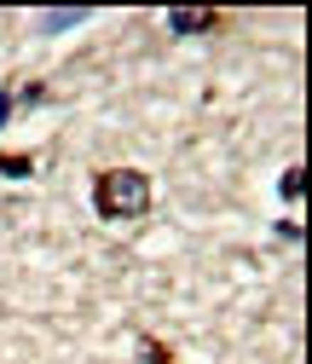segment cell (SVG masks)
I'll list each match as a JSON object with an SVG mask.
<instances>
[{"label": "cell", "mask_w": 312, "mask_h": 364, "mask_svg": "<svg viewBox=\"0 0 312 364\" xmlns=\"http://www.w3.org/2000/svg\"><path fill=\"white\" fill-rule=\"evenodd\" d=\"M93 208H99V220H139V214H151V179L139 168H104L93 179Z\"/></svg>", "instance_id": "cell-1"}, {"label": "cell", "mask_w": 312, "mask_h": 364, "mask_svg": "<svg viewBox=\"0 0 312 364\" xmlns=\"http://www.w3.org/2000/svg\"><path fill=\"white\" fill-rule=\"evenodd\" d=\"M168 29L173 35H220L226 18H220V12H168Z\"/></svg>", "instance_id": "cell-2"}, {"label": "cell", "mask_w": 312, "mask_h": 364, "mask_svg": "<svg viewBox=\"0 0 312 364\" xmlns=\"http://www.w3.org/2000/svg\"><path fill=\"white\" fill-rule=\"evenodd\" d=\"M35 173V156H0V179H29Z\"/></svg>", "instance_id": "cell-3"}, {"label": "cell", "mask_w": 312, "mask_h": 364, "mask_svg": "<svg viewBox=\"0 0 312 364\" xmlns=\"http://www.w3.org/2000/svg\"><path fill=\"white\" fill-rule=\"evenodd\" d=\"M12 99H18V110H35V105H47V87H41V81H23Z\"/></svg>", "instance_id": "cell-4"}, {"label": "cell", "mask_w": 312, "mask_h": 364, "mask_svg": "<svg viewBox=\"0 0 312 364\" xmlns=\"http://www.w3.org/2000/svg\"><path fill=\"white\" fill-rule=\"evenodd\" d=\"M145 358H151V364H180V358H173V347H168L162 336H145Z\"/></svg>", "instance_id": "cell-5"}, {"label": "cell", "mask_w": 312, "mask_h": 364, "mask_svg": "<svg viewBox=\"0 0 312 364\" xmlns=\"http://www.w3.org/2000/svg\"><path fill=\"white\" fill-rule=\"evenodd\" d=\"M278 191H284V197L295 203V197L306 191V173H301V168H289V173H284V186H278Z\"/></svg>", "instance_id": "cell-6"}, {"label": "cell", "mask_w": 312, "mask_h": 364, "mask_svg": "<svg viewBox=\"0 0 312 364\" xmlns=\"http://www.w3.org/2000/svg\"><path fill=\"white\" fill-rule=\"evenodd\" d=\"M81 18H87V12H53V18H47V29H70V23H81Z\"/></svg>", "instance_id": "cell-7"}, {"label": "cell", "mask_w": 312, "mask_h": 364, "mask_svg": "<svg viewBox=\"0 0 312 364\" xmlns=\"http://www.w3.org/2000/svg\"><path fill=\"white\" fill-rule=\"evenodd\" d=\"M12 110H18V99H12V93H0V127L12 122Z\"/></svg>", "instance_id": "cell-8"}]
</instances>
